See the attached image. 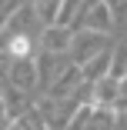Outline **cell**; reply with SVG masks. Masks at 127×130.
Instances as JSON below:
<instances>
[{
	"label": "cell",
	"mask_w": 127,
	"mask_h": 130,
	"mask_svg": "<svg viewBox=\"0 0 127 130\" xmlns=\"http://www.w3.org/2000/svg\"><path fill=\"white\" fill-rule=\"evenodd\" d=\"M104 50H110V47H107V34H97V30H77V34H74L70 57H74V63H77V67L90 63L94 57L104 54Z\"/></svg>",
	"instance_id": "1"
},
{
	"label": "cell",
	"mask_w": 127,
	"mask_h": 130,
	"mask_svg": "<svg viewBox=\"0 0 127 130\" xmlns=\"http://www.w3.org/2000/svg\"><path fill=\"white\" fill-rule=\"evenodd\" d=\"M117 100H120V80L114 73L97 80V84H90V93H87L90 110H114L117 113Z\"/></svg>",
	"instance_id": "2"
},
{
	"label": "cell",
	"mask_w": 127,
	"mask_h": 130,
	"mask_svg": "<svg viewBox=\"0 0 127 130\" xmlns=\"http://www.w3.org/2000/svg\"><path fill=\"white\" fill-rule=\"evenodd\" d=\"M84 30H97V34H110L114 30V7L107 0H94L84 13Z\"/></svg>",
	"instance_id": "3"
},
{
	"label": "cell",
	"mask_w": 127,
	"mask_h": 130,
	"mask_svg": "<svg viewBox=\"0 0 127 130\" xmlns=\"http://www.w3.org/2000/svg\"><path fill=\"white\" fill-rule=\"evenodd\" d=\"M40 47H44V54H67V50L74 47V30L70 27H54V23H50V27L40 34Z\"/></svg>",
	"instance_id": "4"
},
{
	"label": "cell",
	"mask_w": 127,
	"mask_h": 130,
	"mask_svg": "<svg viewBox=\"0 0 127 130\" xmlns=\"http://www.w3.org/2000/svg\"><path fill=\"white\" fill-rule=\"evenodd\" d=\"M80 80H84V70H80L77 63H70V67H67V70H64V73L57 77V80H54V84L47 87V93H50V100H60L64 93L70 97L74 90H77V84H80Z\"/></svg>",
	"instance_id": "5"
},
{
	"label": "cell",
	"mask_w": 127,
	"mask_h": 130,
	"mask_svg": "<svg viewBox=\"0 0 127 130\" xmlns=\"http://www.w3.org/2000/svg\"><path fill=\"white\" fill-rule=\"evenodd\" d=\"M10 80H13V87H17V90L27 93V90H34V84L40 80V70H37V63H34V60H20V63L10 70Z\"/></svg>",
	"instance_id": "6"
},
{
	"label": "cell",
	"mask_w": 127,
	"mask_h": 130,
	"mask_svg": "<svg viewBox=\"0 0 127 130\" xmlns=\"http://www.w3.org/2000/svg\"><path fill=\"white\" fill-rule=\"evenodd\" d=\"M4 107H7V117H10V120H20V117L30 113V100H27L23 90L10 87V90H4Z\"/></svg>",
	"instance_id": "7"
},
{
	"label": "cell",
	"mask_w": 127,
	"mask_h": 130,
	"mask_svg": "<svg viewBox=\"0 0 127 130\" xmlns=\"http://www.w3.org/2000/svg\"><path fill=\"white\" fill-rule=\"evenodd\" d=\"M110 63H114V50H104L100 57H94L90 63H84V77L90 84H97V80H104V77H110L114 70H110Z\"/></svg>",
	"instance_id": "8"
},
{
	"label": "cell",
	"mask_w": 127,
	"mask_h": 130,
	"mask_svg": "<svg viewBox=\"0 0 127 130\" xmlns=\"http://www.w3.org/2000/svg\"><path fill=\"white\" fill-rule=\"evenodd\" d=\"M7 54H10L13 60H27V57H30V37H27V34L10 37V40H7Z\"/></svg>",
	"instance_id": "9"
},
{
	"label": "cell",
	"mask_w": 127,
	"mask_h": 130,
	"mask_svg": "<svg viewBox=\"0 0 127 130\" xmlns=\"http://www.w3.org/2000/svg\"><path fill=\"white\" fill-rule=\"evenodd\" d=\"M77 7H80V0H64L60 17H57V23H54V27H70V20H74V13H77Z\"/></svg>",
	"instance_id": "10"
},
{
	"label": "cell",
	"mask_w": 127,
	"mask_h": 130,
	"mask_svg": "<svg viewBox=\"0 0 127 130\" xmlns=\"http://www.w3.org/2000/svg\"><path fill=\"white\" fill-rule=\"evenodd\" d=\"M17 130H44V120L30 110L27 117H20V120H17Z\"/></svg>",
	"instance_id": "11"
},
{
	"label": "cell",
	"mask_w": 127,
	"mask_h": 130,
	"mask_svg": "<svg viewBox=\"0 0 127 130\" xmlns=\"http://www.w3.org/2000/svg\"><path fill=\"white\" fill-rule=\"evenodd\" d=\"M4 120H10V117H7V107H4V93H0V130H4Z\"/></svg>",
	"instance_id": "12"
}]
</instances>
